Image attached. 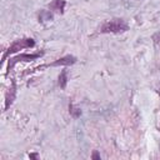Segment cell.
Wrapping results in <instances>:
<instances>
[{
    "instance_id": "5",
    "label": "cell",
    "mask_w": 160,
    "mask_h": 160,
    "mask_svg": "<svg viewBox=\"0 0 160 160\" xmlns=\"http://www.w3.org/2000/svg\"><path fill=\"white\" fill-rule=\"evenodd\" d=\"M15 98H16V84L12 80L11 81V86L9 88V90H8L6 95H5V106H4V110H8L10 108V105L14 102Z\"/></svg>"
},
{
    "instance_id": "1",
    "label": "cell",
    "mask_w": 160,
    "mask_h": 160,
    "mask_svg": "<svg viewBox=\"0 0 160 160\" xmlns=\"http://www.w3.org/2000/svg\"><path fill=\"white\" fill-rule=\"evenodd\" d=\"M129 30V25L122 19H112L110 21H106L101 25L100 32L102 34H120Z\"/></svg>"
},
{
    "instance_id": "8",
    "label": "cell",
    "mask_w": 160,
    "mask_h": 160,
    "mask_svg": "<svg viewBox=\"0 0 160 160\" xmlns=\"http://www.w3.org/2000/svg\"><path fill=\"white\" fill-rule=\"evenodd\" d=\"M39 21L44 22V21H50L52 19V14L49 11V10H41L40 14H39Z\"/></svg>"
},
{
    "instance_id": "10",
    "label": "cell",
    "mask_w": 160,
    "mask_h": 160,
    "mask_svg": "<svg viewBox=\"0 0 160 160\" xmlns=\"http://www.w3.org/2000/svg\"><path fill=\"white\" fill-rule=\"evenodd\" d=\"M91 159H94V160H100V154H99L98 151H94L92 155H91Z\"/></svg>"
},
{
    "instance_id": "6",
    "label": "cell",
    "mask_w": 160,
    "mask_h": 160,
    "mask_svg": "<svg viewBox=\"0 0 160 160\" xmlns=\"http://www.w3.org/2000/svg\"><path fill=\"white\" fill-rule=\"evenodd\" d=\"M65 5H66V1L65 0H54L49 4V9L56 11V12H60L62 14L64 12V9H65Z\"/></svg>"
},
{
    "instance_id": "7",
    "label": "cell",
    "mask_w": 160,
    "mask_h": 160,
    "mask_svg": "<svg viewBox=\"0 0 160 160\" xmlns=\"http://www.w3.org/2000/svg\"><path fill=\"white\" fill-rule=\"evenodd\" d=\"M60 89H65L66 88V84H68V71L66 70H62L59 75V81H58Z\"/></svg>"
},
{
    "instance_id": "4",
    "label": "cell",
    "mask_w": 160,
    "mask_h": 160,
    "mask_svg": "<svg viewBox=\"0 0 160 160\" xmlns=\"http://www.w3.org/2000/svg\"><path fill=\"white\" fill-rule=\"evenodd\" d=\"M76 62V58L75 56H72V55H65V56H62V58H60V59H58V60H55L54 62H51V64H46V65H41V66H38V68H35L34 70H42L44 68H49V66H70V65H72V64H75Z\"/></svg>"
},
{
    "instance_id": "9",
    "label": "cell",
    "mask_w": 160,
    "mask_h": 160,
    "mask_svg": "<svg viewBox=\"0 0 160 160\" xmlns=\"http://www.w3.org/2000/svg\"><path fill=\"white\" fill-rule=\"evenodd\" d=\"M69 112H70V115H71L74 119H78V118H80V115H81L80 108L75 106L74 104H69Z\"/></svg>"
},
{
    "instance_id": "3",
    "label": "cell",
    "mask_w": 160,
    "mask_h": 160,
    "mask_svg": "<svg viewBox=\"0 0 160 160\" xmlns=\"http://www.w3.org/2000/svg\"><path fill=\"white\" fill-rule=\"evenodd\" d=\"M44 52H35V54H20V55H16L14 58H10L9 59V62H8V68H6V72H9L10 70H12V68L15 66V64L18 62H30L32 60H36L39 59L40 56H42Z\"/></svg>"
},
{
    "instance_id": "11",
    "label": "cell",
    "mask_w": 160,
    "mask_h": 160,
    "mask_svg": "<svg viewBox=\"0 0 160 160\" xmlns=\"http://www.w3.org/2000/svg\"><path fill=\"white\" fill-rule=\"evenodd\" d=\"M152 39H154V41H155V42H159V41H160V32L154 34V35H152Z\"/></svg>"
},
{
    "instance_id": "12",
    "label": "cell",
    "mask_w": 160,
    "mask_h": 160,
    "mask_svg": "<svg viewBox=\"0 0 160 160\" xmlns=\"http://www.w3.org/2000/svg\"><path fill=\"white\" fill-rule=\"evenodd\" d=\"M30 159H38V154H29Z\"/></svg>"
},
{
    "instance_id": "2",
    "label": "cell",
    "mask_w": 160,
    "mask_h": 160,
    "mask_svg": "<svg viewBox=\"0 0 160 160\" xmlns=\"http://www.w3.org/2000/svg\"><path fill=\"white\" fill-rule=\"evenodd\" d=\"M34 46H35V40H34V39H31V38H24V39L15 40V41H14V42H11V45H10V46L4 51L2 58H1V62H4L9 55L15 54V52H18L19 50L29 49V48H34Z\"/></svg>"
}]
</instances>
